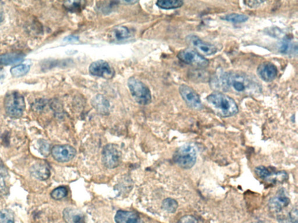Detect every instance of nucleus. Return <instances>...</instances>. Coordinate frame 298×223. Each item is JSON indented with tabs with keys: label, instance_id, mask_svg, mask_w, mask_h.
<instances>
[{
	"label": "nucleus",
	"instance_id": "1",
	"mask_svg": "<svg viewBox=\"0 0 298 223\" xmlns=\"http://www.w3.org/2000/svg\"><path fill=\"white\" fill-rule=\"evenodd\" d=\"M210 85L215 90L240 96H254L262 92V86L255 77L240 71L217 75L211 80Z\"/></svg>",
	"mask_w": 298,
	"mask_h": 223
},
{
	"label": "nucleus",
	"instance_id": "2",
	"mask_svg": "<svg viewBox=\"0 0 298 223\" xmlns=\"http://www.w3.org/2000/svg\"><path fill=\"white\" fill-rule=\"evenodd\" d=\"M207 100L214 111L224 118L234 116L239 112L235 101L223 93H214L207 97Z\"/></svg>",
	"mask_w": 298,
	"mask_h": 223
},
{
	"label": "nucleus",
	"instance_id": "3",
	"mask_svg": "<svg viewBox=\"0 0 298 223\" xmlns=\"http://www.w3.org/2000/svg\"><path fill=\"white\" fill-rule=\"evenodd\" d=\"M5 107L7 114L11 118H20L23 115L26 107L24 96L17 92L7 94L5 100Z\"/></svg>",
	"mask_w": 298,
	"mask_h": 223
},
{
	"label": "nucleus",
	"instance_id": "4",
	"mask_svg": "<svg viewBox=\"0 0 298 223\" xmlns=\"http://www.w3.org/2000/svg\"><path fill=\"white\" fill-rule=\"evenodd\" d=\"M128 86L132 96L139 104L148 105L152 101V94L149 89L139 79L132 77L128 79Z\"/></svg>",
	"mask_w": 298,
	"mask_h": 223
},
{
	"label": "nucleus",
	"instance_id": "5",
	"mask_svg": "<svg viewBox=\"0 0 298 223\" xmlns=\"http://www.w3.org/2000/svg\"><path fill=\"white\" fill-rule=\"evenodd\" d=\"M197 159V150L192 144L184 145L176 151L173 160L181 168L190 169L195 165Z\"/></svg>",
	"mask_w": 298,
	"mask_h": 223
},
{
	"label": "nucleus",
	"instance_id": "6",
	"mask_svg": "<svg viewBox=\"0 0 298 223\" xmlns=\"http://www.w3.org/2000/svg\"><path fill=\"white\" fill-rule=\"evenodd\" d=\"M177 56L181 61L196 67L204 68L209 65L208 60L191 48L181 51Z\"/></svg>",
	"mask_w": 298,
	"mask_h": 223
},
{
	"label": "nucleus",
	"instance_id": "7",
	"mask_svg": "<svg viewBox=\"0 0 298 223\" xmlns=\"http://www.w3.org/2000/svg\"><path fill=\"white\" fill-rule=\"evenodd\" d=\"M122 160V153L117 145L107 144L102 151V162L105 167L114 169L118 167Z\"/></svg>",
	"mask_w": 298,
	"mask_h": 223
},
{
	"label": "nucleus",
	"instance_id": "8",
	"mask_svg": "<svg viewBox=\"0 0 298 223\" xmlns=\"http://www.w3.org/2000/svg\"><path fill=\"white\" fill-rule=\"evenodd\" d=\"M186 40L187 43L201 55H212L217 52V48L214 45L205 42L197 36L189 35Z\"/></svg>",
	"mask_w": 298,
	"mask_h": 223
},
{
	"label": "nucleus",
	"instance_id": "9",
	"mask_svg": "<svg viewBox=\"0 0 298 223\" xmlns=\"http://www.w3.org/2000/svg\"><path fill=\"white\" fill-rule=\"evenodd\" d=\"M51 154L56 161L64 163L73 160L77 151L70 145H56L51 148Z\"/></svg>",
	"mask_w": 298,
	"mask_h": 223
},
{
	"label": "nucleus",
	"instance_id": "10",
	"mask_svg": "<svg viewBox=\"0 0 298 223\" xmlns=\"http://www.w3.org/2000/svg\"><path fill=\"white\" fill-rule=\"evenodd\" d=\"M180 93L189 107L199 110L202 108L201 98L195 91L186 85L180 86Z\"/></svg>",
	"mask_w": 298,
	"mask_h": 223
},
{
	"label": "nucleus",
	"instance_id": "11",
	"mask_svg": "<svg viewBox=\"0 0 298 223\" xmlns=\"http://www.w3.org/2000/svg\"><path fill=\"white\" fill-rule=\"evenodd\" d=\"M89 73L94 77L110 79L114 77V71L107 62L98 60L90 64Z\"/></svg>",
	"mask_w": 298,
	"mask_h": 223
},
{
	"label": "nucleus",
	"instance_id": "12",
	"mask_svg": "<svg viewBox=\"0 0 298 223\" xmlns=\"http://www.w3.org/2000/svg\"><path fill=\"white\" fill-rule=\"evenodd\" d=\"M258 77L262 81L270 82L274 80L277 76V69L273 63L269 62H263L258 66L257 69Z\"/></svg>",
	"mask_w": 298,
	"mask_h": 223
},
{
	"label": "nucleus",
	"instance_id": "13",
	"mask_svg": "<svg viewBox=\"0 0 298 223\" xmlns=\"http://www.w3.org/2000/svg\"><path fill=\"white\" fill-rule=\"evenodd\" d=\"M30 173L32 176L41 181L47 180L50 176V169L46 162H37L30 168Z\"/></svg>",
	"mask_w": 298,
	"mask_h": 223
},
{
	"label": "nucleus",
	"instance_id": "14",
	"mask_svg": "<svg viewBox=\"0 0 298 223\" xmlns=\"http://www.w3.org/2000/svg\"><path fill=\"white\" fill-rule=\"evenodd\" d=\"M289 203V199L286 196L284 191L278 192V193L271 198L269 201V206L270 209L274 212H280Z\"/></svg>",
	"mask_w": 298,
	"mask_h": 223
},
{
	"label": "nucleus",
	"instance_id": "15",
	"mask_svg": "<svg viewBox=\"0 0 298 223\" xmlns=\"http://www.w3.org/2000/svg\"><path fill=\"white\" fill-rule=\"evenodd\" d=\"M63 214L66 223H86L84 214L78 209L67 207L64 210Z\"/></svg>",
	"mask_w": 298,
	"mask_h": 223
},
{
	"label": "nucleus",
	"instance_id": "16",
	"mask_svg": "<svg viewBox=\"0 0 298 223\" xmlns=\"http://www.w3.org/2000/svg\"><path fill=\"white\" fill-rule=\"evenodd\" d=\"M116 223H140L139 215L134 211L119 210L116 212L115 218Z\"/></svg>",
	"mask_w": 298,
	"mask_h": 223
},
{
	"label": "nucleus",
	"instance_id": "17",
	"mask_svg": "<svg viewBox=\"0 0 298 223\" xmlns=\"http://www.w3.org/2000/svg\"><path fill=\"white\" fill-rule=\"evenodd\" d=\"M25 55L21 53L13 52L0 55V65H15L23 61Z\"/></svg>",
	"mask_w": 298,
	"mask_h": 223
},
{
	"label": "nucleus",
	"instance_id": "18",
	"mask_svg": "<svg viewBox=\"0 0 298 223\" xmlns=\"http://www.w3.org/2000/svg\"><path fill=\"white\" fill-rule=\"evenodd\" d=\"M93 107L101 114L107 115L109 112L110 105L108 100L102 95L94 97L91 102Z\"/></svg>",
	"mask_w": 298,
	"mask_h": 223
},
{
	"label": "nucleus",
	"instance_id": "19",
	"mask_svg": "<svg viewBox=\"0 0 298 223\" xmlns=\"http://www.w3.org/2000/svg\"><path fill=\"white\" fill-rule=\"evenodd\" d=\"M9 174L5 166H0V197L9 194L8 181Z\"/></svg>",
	"mask_w": 298,
	"mask_h": 223
},
{
	"label": "nucleus",
	"instance_id": "20",
	"mask_svg": "<svg viewBox=\"0 0 298 223\" xmlns=\"http://www.w3.org/2000/svg\"><path fill=\"white\" fill-rule=\"evenodd\" d=\"M112 35L114 39L122 41L128 39L130 36V32L125 26H118L113 30Z\"/></svg>",
	"mask_w": 298,
	"mask_h": 223
},
{
	"label": "nucleus",
	"instance_id": "21",
	"mask_svg": "<svg viewBox=\"0 0 298 223\" xmlns=\"http://www.w3.org/2000/svg\"><path fill=\"white\" fill-rule=\"evenodd\" d=\"M156 5L160 9L164 10H171L178 9L182 7L184 2L182 1H177V0H166V1H158Z\"/></svg>",
	"mask_w": 298,
	"mask_h": 223
},
{
	"label": "nucleus",
	"instance_id": "22",
	"mask_svg": "<svg viewBox=\"0 0 298 223\" xmlns=\"http://www.w3.org/2000/svg\"><path fill=\"white\" fill-rule=\"evenodd\" d=\"M249 17L246 15L241 14H229L226 15L222 20L234 24H241L248 20Z\"/></svg>",
	"mask_w": 298,
	"mask_h": 223
},
{
	"label": "nucleus",
	"instance_id": "23",
	"mask_svg": "<svg viewBox=\"0 0 298 223\" xmlns=\"http://www.w3.org/2000/svg\"><path fill=\"white\" fill-rule=\"evenodd\" d=\"M30 68H31V66L26 65V64L15 66L11 68V73L14 77H24L29 72Z\"/></svg>",
	"mask_w": 298,
	"mask_h": 223
},
{
	"label": "nucleus",
	"instance_id": "24",
	"mask_svg": "<svg viewBox=\"0 0 298 223\" xmlns=\"http://www.w3.org/2000/svg\"><path fill=\"white\" fill-rule=\"evenodd\" d=\"M0 223H15L13 211L10 209L0 210Z\"/></svg>",
	"mask_w": 298,
	"mask_h": 223
},
{
	"label": "nucleus",
	"instance_id": "25",
	"mask_svg": "<svg viewBox=\"0 0 298 223\" xmlns=\"http://www.w3.org/2000/svg\"><path fill=\"white\" fill-rule=\"evenodd\" d=\"M178 206V203L172 198L165 199L162 203L163 209L171 213H175Z\"/></svg>",
	"mask_w": 298,
	"mask_h": 223
},
{
	"label": "nucleus",
	"instance_id": "26",
	"mask_svg": "<svg viewBox=\"0 0 298 223\" xmlns=\"http://www.w3.org/2000/svg\"><path fill=\"white\" fill-rule=\"evenodd\" d=\"M67 194L68 190L67 188L62 186L54 189L51 192V196L52 199L56 200V201H59V200L66 197Z\"/></svg>",
	"mask_w": 298,
	"mask_h": 223
},
{
	"label": "nucleus",
	"instance_id": "27",
	"mask_svg": "<svg viewBox=\"0 0 298 223\" xmlns=\"http://www.w3.org/2000/svg\"><path fill=\"white\" fill-rule=\"evenodd\" d=\"M255 173L260 178L262 179H268L271 175V173L265 166H259L255 169Z\"/></svg>",
	"mask_w": 298,
	"mask_h": 223
},
{
	"label": "nucleus",
	"instance_id": "28",
	"mask_svg": "<svg viewBox=\"0 0 298 223\" xmlns=\"http://www.w3.org/2000/svg\"><path fill=\"white\" fill-rule=\"evenodd\" d=\"M84 2L79 1H73V2H67L64 3V6L67 10L72 11V12H75L81 10L82 9V3Z\"/></svg>",
	"mask_w": 298,
	"mask_h": 223
},
{
	"label": "nucleus",
	"instance_id": "29",
	"mask_svg": "<svg viewBox=\"0 0 298 223\" xmlns=\"http://www.w3.org/2000/svg\"><path fill=\"white\" fill-rule=\"evenodd\" d=\"M39 151L42 156L47 157L51 153L50 145L44 139H41L39 141Z\"/></svg>",
	"mask_w": 298,
	"mask_h": 223
},
{
	"label": "nucleus",
	"instance_id": "30",
	"mask_svg": "<svg viewBox=\"0 0 298 223\" xmlns=\"http://www.w3.org/2000/svg\"><path fill=\"white\" fill-rule=\"evenodd\" d=\"M292 45L290 41L284 40L282 41L280 47V51L284 54H288L289 51L291 50Z\"/></svg>",
	"mask_w": 298,
	"mask_h": 223
},
{
	"label": "nucleus",
	"instance_id": "31",
	"mask_svg": "<svg viewBox=\"0 0 298 223\" xmlns=\"http://www.w3.org/2000/svg\"><path fill=\"white\" fill-rule=\"evenodd\" d=\"M289 220L292 223H297V208L293 207L289 214Z\"/></svg>",
	"mask_w": 298,
	"mask_h": 223
},
{
	"label": "nucleus",
	"instance_id": "32",
	"mask_svg": "<svg viewBox=\"0 0 298 223\" xmlns=\"http://www.w3.org/2000/svg\"><path fill=\"white\" fill-rule=\"evenodd\" d=\"M265 3L263 1H245L244 3L245 5L251 8V9H256L258 7L261 6L263 3Z\"/></svg>",
	"mask_w": 298,
	"mask_h": 223
},
{
	"label": "nucleus",
	"instance_id": "33",
	"mask_svg": "<svg viewBox=\"0 0 298 223\" xmlns=\"http://www.w3.org/2000/svg\"><path fill=\"white\" fill-rule=\"evenodd\" d=\"M178 223H198V222L194 216H186L181 218Z\"/></svg>",
	"mask_w": 298,
	"mask_h": 223
},
{
	"label": "nucleus",
	"instance_id": "34",
	"mask_svg": "<svg viewBox=\"0 0 298 223\" xmlns=\"http://www.w3.org/2000/svg\"><path fill=\"white\" fill-rule=\"evenodd\" d=\"M64 40L67 41H75L78 40V38L74 36H70L66 37Z\"/></svg>",
	"mask_w": 298,
	"mask_h": 223
},
{
	"label": "nucleus",
	"instance_id": "35",
	"mask_svg": "<svg viewBox=\"0 0 298 223\" xmlns=\"http://www.w3.org/2000/svg\"><path fill=\"white\" fill-rule=\"evenodd\" d=\"M5 77V73H4V70L3 68L0 67V79H2Z\"/></svg>",
	"mask_w": 298,
	"mask_h": 223
},
{
	"label": "nucleus",
	"instance_id": "36",
	"mask_svg": "<svg viewBox=\"0 0 298 223\" xmlns=\"http://www.w3.org/2000/svg\"><path fill=\"white\" fill-rule=\"evenodd\" d=\"M280 223H292L289 220H285V219H281L280 221Z\"/></svg>",
	"mask_w": 298,
	"mask_h": 223
},
{
	"label": "nucleus",
	"instance_id": "37",
	"mask_svg": "<svg viewBox=\"0 0 298 223\" xmlns=\"http://www.w3.org/2000/svg\"><path fill=\"white\" fill-rule=\"evenodd\" d=\"M2 18H3V12H2V10L1 9V8H0V21H1Z\"/></svg>",
	"mask_w": 298,
	"mask_h": 223
}]
</instances>
